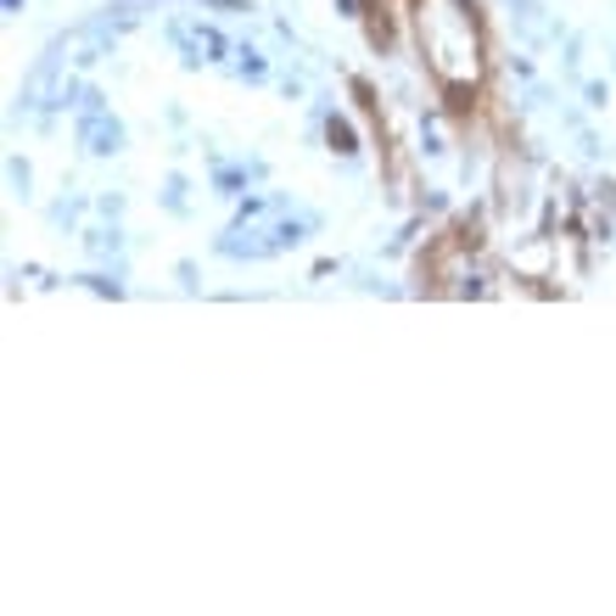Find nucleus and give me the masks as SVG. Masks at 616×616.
Listing matches in <instances>:
<instances>
[{
    "mask_svg": "<svg viewBox=\"0 0 616 616\" xmlns=\"http://www.w3.org/2000/svg\"><path fill=\"white\" fill-rule=\"evenodd\" d=\"M331 146H336V152H354V129H347V124H331Z\"/></svg>",
    "mask_w": 616,
    "mask_h": 616,
    "instance_id": "obj_2",
    "label": "nucleus"
},
{
    "mask_svg": "<svg viewBox=\"0 0 616 616\" xmlns=\"http://www.w3.org/2000/svg\"><path fill=\"white\" fill-rule=\"evenodd\" d=\"M443 96H449V113H455L460 124L477 113V91H471V84H443Z\"/></svg>",
    "mask_w": 616,
    "mask_h": 616,
    "instance_id": "obj_1",
    "label": "nucleus"
}]
</instances>
